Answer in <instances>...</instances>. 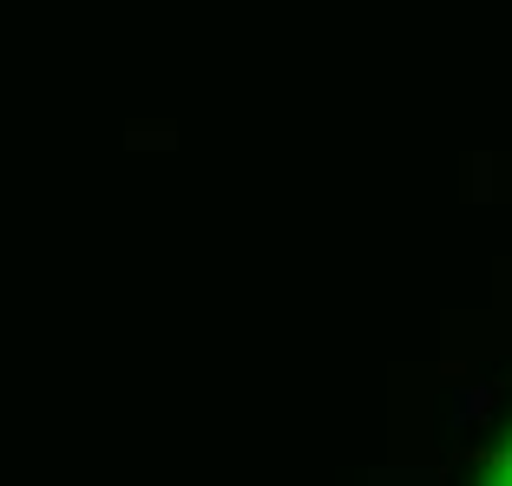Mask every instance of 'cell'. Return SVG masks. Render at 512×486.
I'll use <instances>...</instances> for the list:
<instances>
[{"label": "cell", "mask_w": 512, "mask_h": 486, "mask_svg": "<svg viewBox=\"0 0 512 486\" xmlns=\"http://www.w3.org/2000/svg\"><path fill=\"white\" fill-rule=\"evenodd\" d=\"M493 486H512V460H506V467H499V480Z\"/></svg>", "instance_id": "obj_1"}]
</instances>
